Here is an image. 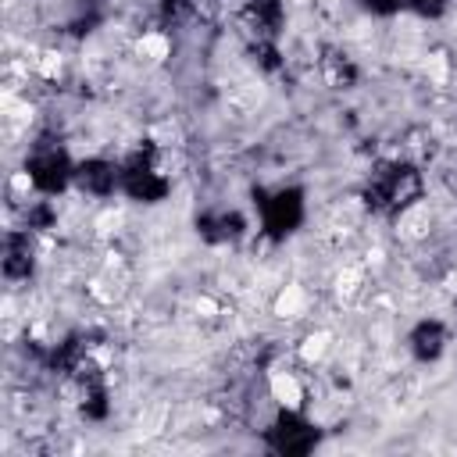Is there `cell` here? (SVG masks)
Segmentation results:
<instances>
[{
	"label": "cell",
	"mask_w": 457,
	"mask_h": 457,
	"mask_svg": "<svg viewBox=\"0 0 457 457\" xmlns=\"http://www.w3.org/2000/svg\"><path fill=\"white\" fill-rule=\"evenodd\" d=\"M368 204L382 207V211H411L418 200H421V175L418 168L411 164H389L382 168L375 179H371V189H368Z\"/></svg>",
	"instance_id": "1"
},
{
	"label": "cell",
	"mask_w": 457,
	"mask_h": 457,
	"mask_svg": "<svg viewBox=\"0 0 457 457\" xmlns=\"http://www.w3.org/2000/svg\"><path fill=\"white\" fill-rule=\"evenodd\" d=\"M25 175H29V186H36L43 193H57L68 182H75V164L68 161V154L61 146H39V150H32Z\"/></svg>",
	"instance_id": "2"
},
{
	"label": "cell",
	"mask_w": 457,
	"mask_h": 457,
	"mask_svg": "<svg viewBox=\"0 0 457 457\" xmlns=\"http://www.w3.org/2000/svg\"><path fill=\"white\" fill-rule=\"evenodd\" d=\"M268 443L278 450V453H303L318 443V432L311 421H303L296 414V407H286V414L275 418V425L268 428Z\"/></svg>",
	"instance_id": "3"
},
{
	"label": "cell",
	"mask_w": 457,
	"mask_h": 457,
	"mask_svg": "<svg viewBox=\"0 0 457 457\" xmlns=\"http://www.w3.org/2000/svg\"><path fill=\"white\" fill-rule=\"evenodd\" d=\"M261 218L271 236H286L303 221V196L296 189H278L261 204Z\"/></svg>",
	"instance_id": "4"
},
{
	"label": "cell",
	"mask_w": 457,
	"mask_h": 457,
	"mask_svg": "<svg viewBox=\"0 0 457 457\" xmlns=\"http://www.w3.org/2000/svg\"><path fill=\"white\" fill-rule=\"evenodd\" d=\"M75 186L89 196H111L121 186V164H111L104 157H89L75 164Z\"/></svg>",
	"instance_id": "5"
},
{
	"label": "cell",
	"mask_w": 457,
	"mask_h": 457,
	"mask_svg": "<svg viewBox=\"0 0 457 457\" xmlns=\"http://www.w3.org/2000/svg\"><path fill=\"white\" fill-rule=\"evenodd\" d=\"M443 350H446V328L439 321H421L411 332V353L418 361H436Z\"/></svg>",
	"instance_id": "6"
},
{
	"label": "cell",
	"mask_w": 457,
	"mask_h": 457,
	"mask_svg": "<svg viewBox=\"0 0 457 457\" xmlns=\"http://www.w3.org/2000/svg\"><path fill=\"white\" fill-rule=\"evenodd\" d=\"M403 7H411V11L425 14V18H436V14L446 11V0H403Z\"/></svg>",
	"instance_id": "7"
}]
</instances>
